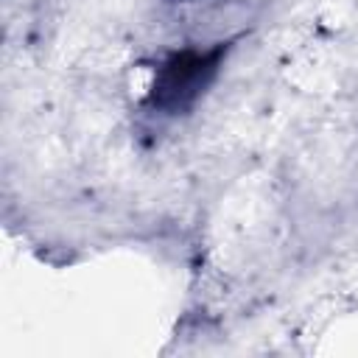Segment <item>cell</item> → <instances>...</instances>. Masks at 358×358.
Returning a JSON list of instances; mask_svg holds the SVG:
<instances>
[{"label":"cell","instance_id":"1","mask_svg":"<svg viewBox=\"0 0 358 358\" xmlns=\"http://www.w3.org/2000/svg\"><path fill=\"white\" fill-rule=\"evenodd\" d=\"M227 56V42L213 48H185L159 62L148 90V106L162 115H179L190 109L218 76Z\"/></svg>","mask_w":358,"mask_h":358}]
</instances>
